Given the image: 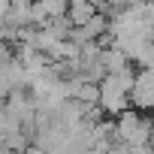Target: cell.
I'll return each instance as SVG.
<instances>
[{"instance_id": "6da1fadb", "label": "cell", "mask_w": 154, "mask_h": 154, "mask_svg": "<svg viewBox=\"0 0 154 154\" xmlns=\"http://www.w3.org/2000/svg\"><path fill=\"white\" fill-rule=\"evenodd\" d=\"M118 130H121V139L130 142V151L154 148V118H148L136 109H124L118 115Z\"/></svg>"}, {"instance_id": "7a4b0ae2", "label": "cell", "mask_w": 154, "mask_h": 154, "mask_svg": "<svg viewBox=\"0 0 154 154\" xmlns=\"http://www.w3.org/2000/svg\"><path fill=\"white\" fill-rule=\"evenodd\" d=\"M100 106L106 109V115H115V118H118L127 106H133L130 91L124 88V82H121L118 72H106V79L100 82Z\"/></svg>"}, {"instance_id": "3957f363", "label": "cell", "mask_w": 154, "mask_h": 154, "mask_svg": "<svg viewBox=\"0 0 154 154\" xmlns=\"http://www.w3.org/2000/svg\"><path fill=\"white\" fill-rule=\"evenodd\" d=\"M94 12H97V3H91V0H72L69 9H66V18L72 21V27H82L94 18Z\"/></svg>"}, {"instance_id": "277c9868", "label": "cell", "mask_w": 154, "mask_h": 154, "mask_svg": "<svg viewBox=\"0 0 154 154\" xmlns=\"http://www.w3.org/2000/svg\"><path fill=\"white\" fill-rule=\"evenodd\" d=\"M6 9H9V6H3V3H0V27L6 24Z\"/></svg>"}]
</instances>
